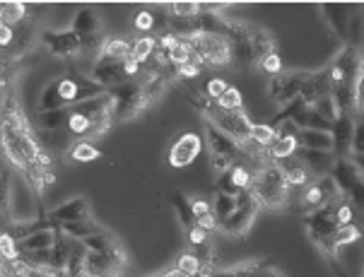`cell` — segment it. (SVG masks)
Instances as JSON below:
<instances>
[{"label": "cell", "mask_w": 364, "mask_h": 277, "mask_svg": "<svg viewBox=\"0 0 364 277\" xmlns=\"http://www.w3.org/2000/svg\"><path fill=\"white\" fill-rule=\"evenodd\" d=\"M360 224L357 222H353V224H338L336 227V232L331 234V239H333V244L338 246V249H343V246H348V244H355L357 239H360Z\"/></svg>", "instance_id": "38"}, {"label": "cell", "mask_w": 364, "mask_h": 277, "mask_svg": "<svg viewBox=\"0 0 364 277\" xmlns=\"http://www.w3.org/2000/svg\"><path fill=\"white\" fill-rule=\"evenodd\" d=\"M277 169H280L282 178H285L287 188H304L306 183L311 181V174L306 171V166L294 157H287V159H280L275 162Z\"/></svg>", "instance_id": "24"}, {"label": "cell", "mask_w": 364, "mask_h": 277, "mask_svg": "<svg viewBox=\"0 0 364 277\" xmlns=\"http://www.w3.org/2000/svg\"><path fill=\"white\" fill-rule=\"evenodd\" d=\"M171 207H174V212H176V217H178V222H181L183 229L186 232L193 229L196 217H193V210H191V198H186L178 188L171 190Z\"/></svg>", "instance_id": "30"}, {"label": "cell", "mask_w": 364, "mask_h": 277, "mask_svg": "<svg viewBox=\"0 0 364 277\" xmlns=\"http://www.w3.org/2000/svg\"><path fill=\"white\" fill-rule=\"evenodd\" d=\"M249 193L254 195L261 210H282L289 205V188L275 162H263L254 169L249 183Z\"/></svg>", "instance_id": "5"}, {"label": "cell", "mask_w": 364, "mask_h": 277, "mask_svg": "<svg viewBox=\"0 0 364 277\" xmlns=\"http://www.w3.org/2000/svg\"><path fill=\"white\" fill-rule=\"evenodd\" d=\"M157 36H140V39H135L131 44V53H128V58H133L135 63L145 65L147 60L152 58V55L157 53Z\"/></svg>", "instance_id": "32"}, {"label": "cell", "mask_w": 364, "mask_h": 277, "mask_svg": "<svg viewBox=\"0 0 364 277\" xmlns=\"http://www.w3.org/2000/svg\"><path fill=\"white\" fill-rule=\"evenodd\" d=\"M336 219H338V224H353L357 219V210L348 200H338L336 202Z\"/></svg>", "instance_id": "46"}, {"label": "cell", "mask_w": 364, "mask_h": 277, "mask_svg": "<svg viewBox=\"0 0 364 277\" xmlns=\"http://www.w3.org/2000/svg\"><path fill=\"white\" fill-rule=\"evenodd\" d=\"M210 207H213V214H215V219H218V227H220V222H225L234 212V207H237V198H232V195H225V193H220V190H215V198H213V202H210Z\"/></svg>", "instance_id": "35"}, {"label": "cell", "mask_w": 364, "mask_h": 277, "mask_svg": "<svg viewBox=\"0 0 364 277\" xmlns=\"http://www.w3.org/2000/svg\"><path fill=\"white\" fill-rule=\"evenodd\" d=\"M73 109V107H70ZM70 109H55V111H36V126L41 133H58L65 131Z\"/></svg>", "instance_id": "25"}, {"label": "cell", "mask_w": 364, "mask_h": 277, "mask_svg": "<svg viewBox=\"0 0 364 277\" xmlns=\"http://www.w3.org/2000/svg\"><path fill=\"white\" fill-rule=\"evenodd\" d=\"M73 277H95V275H90V273H85V270H82V273H77V275H73Z\"/></svg>", "instance_id": "54"}, {"label": "cell", "mask_w": 364, "mask_h": 277, "mask_svg": "<svg viewBox=\"0 0 364 277\" xmlns=\"http://www.w3.org/2000/svg\"><path fill=\"white\" fill-rule=\"evenodd\" d=\"M203 152V138L198 133H183L181 138L174 140V145L169 147L166 155V164L171 169H186L188 164H193V159Z\"/></svg>", "instance_id": "15"}, {"label": "cell", "mask_w": 364, "mask_h": 277, "mask_svg": "<svg viewBox=\"0 0 364 277\" xmlns=\"http://www.w3.org/2000/svg\"><path fill=\"white\" fill-rule=\"evenodd\" d=\"M215 275H225V277H285L277 268L268 266L263 261H244L237 263L232 268H220L215 270Z\"/></svg>", "instance_id": "22"}, {"label": "cell", "mask_w": 364, "mask_h": 277, "mask_svg": "<svg viewBox=\"0 0 364 277\" xmlns=\"http://www.w3.org/2000/svg\"><path fill=\"white\" fill-rule=\"evenodd\" d=\"M174 268L183 277H193V275H198L200 270H203V263L193 256V251H183V254L176 258V266Z\"/></svg>", "instance_id": "41"}, {"label": "cell", "mask_w": 364, "mask_h": 277, "mask_svg": "<svg viewBox=\"0 0 364 277\" xmlns=\"http://www.w3.org/2000/svg\"><path fill=\"white\" fill-rule=\"evenodd\" d=\"M297 143H299V147H306V150L333 152V135L331 133L306 131V128H301V131H297Z\"/></svg>", "instance_id": "27"}, {"label": "cell", "mask_w": 364, "mask_h": 277, "mask_svg": "<svg viewBox=\"0 0 364 277\" xmlns=\"http://www.w3.org/2000/svg\"><path fill=\"white\" fill-rule=\"evenodd\" d=\"M341 200L338 195V188L333 183L331 176H321L316 181H309L304 188H301V195H299V210L301 212H314L318 207L328 205V202H336Z\"/></svg>", "instance_id": "11"}, {"label": "cell", "mask_w": 364, "mask_h": 277, "mask_svg": "<svg viewBox=\"0 0 364 277\" xmlns=\"http://www.w3.org/2000/svg\"><path fill=\"white\" fill-rule=\"evenodd\" d=\"M90 80L97 82L104 89H114L119 85L128 82L126 72H123V60H107V58H95V67L90 72Z\"/></svg>", "instance_id": "18"}, {"label": "cell", "mask_w": 364, "mask_h": 277, "mask_svg": "<svg viewBox=\"0 0 364 277\" xmlns=\"http://www.w3.org/2000/svg\"><path fill=\"white\" fill-rule=\"evenodd\" d=\"M58 239H60V229H58V227H48V229H39V232L29 234L27 239H22V241H17V249H20V254L48 251V249H53Z\"/></svg>", "instance_id": "23"}, {"label": "cell", "mask_w": 364, "mask_h": 277, "mask_svg": "<svg viewBox=\"0 0 364 277\" xmlns=\"http://www.w3.org/2000/svg\"><path fill=\"white\" fill-rule=\"evenodd\" d=\"M174 72H176V82H181V80H193V77H198L200 72H203V67L196 63L193 58L188 60V63H183V65H178L174 67Z\"/></svg>", "instance_id": "47"}, {"label": "cell", "mask_w": 364, "mask_h": 277, "mask_svg": "<svg viewBox=\"0 0 364 277\" xmlns=\"http://www.w3.org/2000/svg\"><path fill=\"white\" fill-rule=\"evenodd\" d=\"M225 39L230 44V65L237 70L258 67L265 55L275 51V36L256 22L230 17V29H227Z\"/></svg>", "instance_id": "2"}, {"label": "cell", "mask_w": 364, "mask_h": 277, "mask_svg": "<svg viewBox=\"0 0 364 277\" xmlns=\"http://www.w3.org/2000/svg\"><path fill=\"white\" fill-rule=\"evenodd\" d=\"M218 107L222 109H227V111H239L244 107V97H242V92H239L237 87H227L225 89V94L218 99Z\"/></svg>", "instance_id": "44"}, {"label": "cell", "mask_w": 364, "mask_h": 277, "mask_svg": "<svg viewBox=\"0 0 364 277\" xmlns=\"http://www.w3.org/2000/svg\"><path fill=\"white\" fill-rule=\"evenodd\" d=\"M294 159H299V162L306 166L309 174L321 178V176L331 174L333 162H336V155H333V152H318V150H306V147H297Z\"/></svg>", "instance_id": "20"}, {"label": "cell", "mask_w": 364, "mask_h": 277, "mask_svg": "<svg viewBox=\"0 0 364 277\" xmlns=\"http://www.w3.org/2000/svg\"><path fill=\"white\" fill-rule=\"evenodd\" d=\"M196 227L205 229L208 234H210V232H218V219H215V214L210 212V214H205V217H198V219H196Z\"/></svg>", "instance_id": "51"}, {"label": "cell", "mask_w": 364, "mask_h": 277, "mask_svg": "<svg viewBox=\"0 0 364 277\" xmlns=\"http://www.w3.org/2000/svg\"><path fill=\"white\" fill-rule=\"evenodd\" d=\"M0 155H3L10 169L20 171L24 176V181L32 188L34 198L39 200L41 207V198L46 193V183H44L46 169L39 166L41 145L39 138H36L34 123L29 121L15 85L3 89V97H0Z\"/></svg>", "instance_id": "1"}, {"label": "cell", "mask_w": 364, "mask_h": 277, "mask_svg": "<svg viewBox=\"0 0 364 277\" xmlns=\"http://www.w3.org/2000/svg\"><path fill=\"white\" fill-rule=\"evenodd\" d=\"M311 109L316 111V114L321 116V119H326V121H328L331 126H333V121H336L338 116L343 114V111L338 109V104H336V99H333L331 94H326V97H321L318 102H314V104H311Z\"/></svg>", "instance_id": "39"}, {"label": "cell", "mask_w": 364, "mask_h": 277, "mask_svg": "<svg viewBox=\"0 0 364 277\" xmlns=\"http://www.w3.org/2000/svg\"><path fill=\"white\" fill-rule=\"evenodd\" d=\"M164 12L171 20H196L200 15V3H169Z\"/></svg>", "instance_id": "37"}, {"label": "cell", "mask_w": 364, "mask_h": 277, "mask_svg": "<svg viewBox=\"0 0 364 277\" xmlns=\"http://www.w3.org/2000/svg\"><path fill=\"white\" fill-rule=\"evenodd\" d=\"M258 212H261V205L256 202V198L249 190H242V193L237 195V207H234V212L225 222H220L218 232L227 234V237H232V239H246V234L254 227Z\"/></svg>", "instance_id": "10"}, {"label": "cell", "mask_w": 364, "mask_h": 277, "mask_svg": "<svg viewBox=\"0 0 364 277\" xmlns=\"http://www.w3.org/2000/svg\"><path fill=\"white\" fill-rule=\"evenodd\" d=\"M131 53V41L126 39H116V36H104V41L100 44L97 58H107V60H126Z\"/></svg>", "instance_id": "26"}, {"label": "cell", "mask_w": 364, "mask_h": 277, "mask_svg": "<svg viewBox=\"0 0 364 277\" xmlns=\"http://www.w3.org/2000/svg\"><path fill=\"white\" fill-rule=\"evenodd\" d=\"M0 258H3V261H8V263H12V261H17V258H20L17 239L12 237L8 229L0 232Z\"/></svg>", "instance_id": "42"}, {"label": "cell", "mask_w": 364, "mask_h": 277, "mask_svg": "<svg viewBox=\"0 0 364 277\" xmlns=\"http://www.w3.org/2000/svg\"><path fill=\"white\" fill-rule=\"evenodd\" d=\"M109 99H111V114H114V126L116 123L138 119V116H143L145 111L155 107V102L147 97L143 85H138L135 80L109 89Z\"/></svg>", "instance_id": "7"}, {"label": "cell", "mask_w": 364, "mask_h": 277, "mask_svg": "<svg viewBox=\"0 0 364 277\" xmlns=\"http://www.w3.org/2000/svg\"><path fill=\"white\" fill-rule=\"evenodd\" d=\"M258 70H263L265 75H270V77L280 75V72L285 70V63H282V55L277 53V51H270V53L261 60V63H258Z\"/></svg>", "instance_id": "43"}, {"label": "cell", "mask_w": 364, "mask_h": 277, "mask_svg": "<svg viewBox=\"0 0 364 277\" xmlns=\"http://www.w3.org/2000/svg\"><path fill=\"white\" fill-rule=\"evenodd\" d=\"M230 87L227 85V80H222V77H210L205 80V87H203L200 92L208 97V99H213V102H218L222 94H225V89Z\"/></svg>", "instance_id": "45"}, {"label": "cell", "mask_w": 364, "mask_h": 277, "mask_svg": "<svg viewBox=\"0 0 364 277\" xmlns=\"http://www.w3.org/2000/svg\"><path fill=\"white\" fill-rule=\"evenodd\" d=\"M336 202H328V205L318 207V210H314V212H306L304 217H301V222H304V232L311 244L321 241V239H328L331 234L336 232V227H338Z\"/></svg>", "instance_id": "14"}, {"label": "cell", "mask_w": 364, "mask_h": 277, "mask_svg": "<svg viewBox=\"0 0 364 277\" xmlns=\"http://www.w3.org/2000/svg\"><path fill=\"white\" fill-rule=\"evenodd\" d=\"M176 39H178V36H176ZM162 53H164V60H166V63H169L171 67H178V65H183V63H188V60H191L188 46L183 44L181 39H178L174 46L166 48V51H162Z\"/></svg>", "instance_id": "40"}, {"label": "cell", "mask_w": 364, "mask_h": 277, "mask_svg": "<svg viewBox=\"0 0 364 277\" xmlns=\"http://www.w3.org/2000/svg\"><path fill=\"white\" fill-rule=\"evenodd\" d=\"M46 219L51 222L53 227H60L65 222H85V219H92V207H90V200L85 195H77V198H70L65 200L63 205L53 207L51 212H46Z\"/></svg>", "instance_id": "17"}, {"label": "cell", "mask_w": 364, "mask_h": 277, "mask_svg": "<svg viewBox=\"0 0 364 277\" xmlns=\"http://www.w3.org/2000/svg\"><path fill=\"white\" fill-rule=\"evenodd\" d=\"M331 94V80H328V70L326 67H321V70H311L306 72L304 82H301L299 87V99L306 104V107H311L314 102H318L321 97Z\"/></svg>", "instance_id": "19"}, {"label": "cell", "mask_w": 364, "mask_h": 277, "mask_svg": "<svg viewBox=\"0 0 364 277\" xmlns=\"http://www.w3.org/2000/svg\"><path fill=\"white\" fill-rule=\"evenodd\" d=\"M65 157L70 159V162L87 164V162H95V159H100L102 150L95 143H92V140H77V143H73L65 150Z\"/></svg>", "instance_id": "29"}, {"label": "cell", "mask_w": 364, "mask_h": 277, "mask_svg": "<svg viewBox=\"0 0 364 277\" xmlns=\"http://www.w3.org/2000/svg\"><path fill=\"white\" fill-rule=\"evenodd\" d=\"M70 29L75 32L80 39H82L85 48H92V46H100L102 44V17L100 12L95 8H82L77 12L75 17H73V24Z\"/></svg>", "instance_id": "16"}, {"label": "cell", "mask_w": 364, "mask_h": 277, "mask_svg": "<svg viewBox=\"0 0 364 277\" xmlns=\"http://www.w3.org/2000/svg\"><path fill=\"white\" fill-rule=\"evenodd\" d=\"M210 239V234L205 229H200V227H193V229H188L186 232V241L188 246L193 249V246H200V244H205Z\"/></svg>", "instance_id": "49"}, {"label": "cell", "mask_w": 364, "mask_h": 277, "mask_svg": "<svg viewBox=\"0 0 364 277\" xmlns=\"http://www.w3.org/2000/svg\"><path fill=\"white\" fill-rule=\"evenodd\" d=\"M254 169H256V166H251V164H232L230 169H227L232 186L237 188L239 193H242V190H249V183H251V176H254Z\"/></svg>", "instance_id": "34"}, {"label": "cell", "mask_w": 364, "mask_h": 277, "mask_svg": "<svg viewBox=\"0 0 364 277\" xmlns=\"http://www.w3.org/2000/svg\"><path fill=\"white\" fill-rule=\"evenodd\" d=\"M12 193H15V181L8 169H0V214L12 224Z\"/></svg>", "instance_id": "31"}, {"label": "cell", "mask_w": 364, "mask_h": 277, "mask_svg": "<svg viewBox=\"0 0 364 277\" xmlns=\"http://www.w3.org/2000/svg\"><path fill=\"white\" fill-rule=\"evenodd\" d=\"M58 229L63 237L73 239V241H82V239H87V237H95V234L102 232L104 227L95 219H85V222H65V224H60Z\"/></svg>", "instance_id": "28"}, {"label": "cell", "mask_w": 364, "mask_h": 277, "mask_svg": "<svg viewBox=\"0 0 364 277\" xmlns=\"http://www.w3.org/2000/svg\"><path fill=\"white\" fill-rule=\"evenodd\" d=\"M355 121L357 119L350 114H341L333 121L331 135H333V155L336 157H348L350 140H353V133H355Z\"/></svg>", "instance_id": "21"}, {"label": "cell", "mask_w": 364, "mask_h": 277, "mask_svg": "<svg viewBox=\"0 0 364 277\" xmlns=\"http://www.w3.org/2000/svg\"><path fill=\"white\" fill-rule=\"evenodd\" d=\"M328 176L333 178V183H336L341 200H348L355 210H360L362 200H364L362 166L355 164L353 159H348V157H336V162H333V169H331Z\"/></svg>", "instance_id": "9"}, {"label": "cell", "mask_w": 364, "mask_h": 277, "mask_svg": "<svg viewBox=\"0 0 364 277\" xmlns=\"http://www.w3.org/2000/svg\"><path fill=\"white\" fill-rule=\"evenodd\" d=\"M178 85V92H181V97L186 99L191 107H193L198 114L205 119V123H210L213 128H218L220 133L230 135V138L234 140V143L239 145H246L249 143V131H251V119L246 116L244 109L239 111H227L218 107V102L208 99L205 94H203L200 89H191V87H183L181 82Z\"/></svg>", "instance_id": "3"}, {"label": "cell", "mask_w": 364, "mask_h": 277, "mask_svg": "<svg viewBox=\"0 0 364 277\" xmlns=\"http://www.w3.org/2000/svg\"><path fill=\"white\" fill-rule=\"evenodd\" d=\"M306 72H309V70H282L280 75L270 77V85H268L270 102L280 109V107H285V104H289L292 99H297L299 87H301V82H304Z\"/></svg>", "instance_id": "12"}, {"label": "cell", "mask_w": 364, "mask_h": 277, "mask_svg": "<svg viewBox=\"0 0 364 277\" xmlns=\"http://www.w3.org/2000/svg\"><path fill=\"white\" fill-rule=\"evenodd\" d=\"M152 277H159V275H152Z\"/></svg>", "instance_id": "55"}, {"label": "cell", "mask_w": 364, "mask_h": 277, "mask_svg": "<svg viewBox=\"0 0 364 277\" xmlns=\"http://www.w3.org/2000/svg\"><path fill=\"white\" fill-rule=\"evenodd\" d=\"M321 15L331 32L341 39L343 46L360 48L362 41V10L360 5H318Z\"/></svg>", "instance_id": "6"}, {"label": "cell", "mask_w": 364, "mask_h": 277, "mask_svg": "<svg viewBox=\"0 0 364 277\" xmlns=\"http://www.w3.org/2000/svg\"><path fill=\"white\" fill-rule=\"evenodd\" d=\"M188 46L191 58L200 67H227L230 65V44L225 36L191 32L186 36H178Z\"/></svg>", "instance_id": "8"}, {"label": "cell", "mask_w": 364, "mask_h": 277, "mask_svg": "<svg viewBox=\"0 0 364 277\" xmlns=\"http://www.w3.org/2000/svg\"><path fill=\"white\" fill-rule=\"evenodd\" d=\"M191 210H193V217L198 219V217H205V214L213 212V207H210V202H208V200L193 198V200H191Z\"/></svg>", "instance_id": "50"}, {"label": "cell", "mask_w": 364, "mask_h": 277, "mask_svg": "<svg viewBox=\"0 0 364 277\" xmlns=\"http://www.w3.org/2000/svg\"><path fill=\"white\" fill-rule=\"evenodd\" d=\"M277 131L270 123H251V131H249V143H254L256 147H268L275 140Z\"/></svg>", "instance_id": "36"}, {"label": "cell", "mask_w": 364, "mask_h": 277, "mask_svg": "<svg viewBox=\"0 0 364 277\" xmlns=\"http://www.w3.org/2000/svg\"><path fill=\"white\" fill-rule=\"evenodd\" d=\"M109 89L100 87L92 82L90 77L80 75V72H68V75L51 80L41 92L39 102H36V111H55V109H70L77 104L92 102L97 97H104Z\"/></svg>", "instance_id": "4"}, {"label": "cell", "mask_w": 364, "mask_h": 277, "mask_svg": "<svg viewBox=\"0 0 364 277\" xmlns=\"http://www.w3.org/2000/svg\"><path fill=\"white\" fill-rule=\"evenodd\" d=\"M10 268L15 270L20 277H65V273L60 270H53V268H41V266H32V263H24L22 258L10 263Z\"/></svg>", "instance_id": "33"}, {"label": "cell", "mask_w": 364, "mask_h": 277, "mask_svg": "<svg viewBox=\"0 0 364 277\" xmlns=\"http://www.w3.org/2000/svg\"><path fill=\"white\" fill-rule=\"evenodd\" d=\"M39 39H41V46H44L51 55H58V58H75V55H82L87 51L82 44V39H80L73 29H65V32L46 29V32H41Z\"/></svg>", "instance_id": "13"}, {"label": "cell", "mask_w": 364, "mask_h": 277, "mask_svg": "<svg viewBox=\"0 0 364 277\" xmlns=\"http://www.w3.org/2000/svg\"><path fill=\"white\" fill-rule=\"evenodd\" d=\"M193 277H218V275H215L213 270H200V273H198V275H193Z\"/></svg>", "instance_id": "53"}, {"label": "cell", "mask_w": 364, "mask_h": 277, "mask_svg": "<svg viewBox=\"0 0 364 277\" xmlns=\"http://www.w3.org/2000/svg\"><path fill=\"white\" fill-rule=\"evenodd\" d=\"M12 39H15V27H8V24L0 22V55H5L10 51Z\"/></svg>", "instance_id": "48"}, {"label": "cell", "mask_w": 364, "mask_h": 277, "mask_svg": "<svg viewBox=\"0 0 364 277\" xmlns=\"http://www.w3.org/2000/svg\"><path fill=\"white\" fill-rule=\"evenodd\" d=\"M0 277H20V275L10 268L8 261H3V258H0Z\"/></svg>", "instance_id": "52"}]
</instances>
